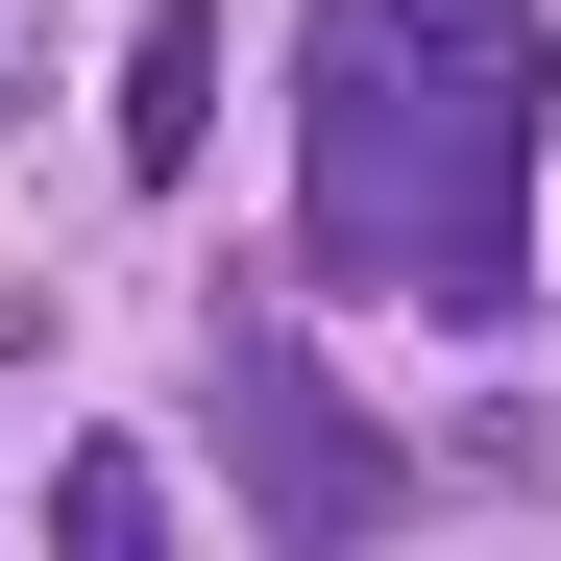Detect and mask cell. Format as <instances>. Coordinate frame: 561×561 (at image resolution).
<instances>
[{
  "label": "cell",
  "instance_id": "cell-1",
  "mask_svg": "<svg viewBox=\"0 0 561 561\" xmlns=\"http://www.w3.org/2000/svg\"><path fill=\"white\" fill-rule=\"evenodd\" d=\"M537 0H318L294 49V244L318 294H391L439 342L537 318Z\"/></svg>",
  "mask_w": 561,
  "mask_h": 561
},
{
  "label": "cell",
  "instance_id": "cell-2",
  "mask_svg": "<svg viewBox=\"0 0 561 561\" xmlns=\"http://www.w3.org/2000/svg\"><path fill=\"white\" fill-rule=\"evenodd\" d=\"M196 415H220V489H244V537H268V561H391V537H415V439L366 415L268 294H244V318H196Z\"/></svg>",
  "mask_w": 561,
  "mask_h": 561
},
{
  "label": "cell",
  "instance_id": "cell-3",
  "mask_svg": "<svg viewBox=\"0 0 561 561\" xmlns=\"http://www.w3.org/2000/svg\"><path fill=\"white\" fill-rule=\"evenodd\" d=\"M220 123V0H147V49H123V171H196Z\"/></svg>",
  "mask_w": 561,
  "mask_h": 561
},
{
  "label": "cell",
  "instance_id": "cell-4",
  "mask_svg": "<svg viewBox=\"0 0 561 561\" xmlns=\"http://www.w3.org/2000/svg\"><path fill=\"white\" fill-rule=\"evenodd\" d=\"M49 561H171V463L147 439H73L49 463Z\"/></svg>",
  "mask_w": 561,
  "mask_h": 561
}]
</instances>
